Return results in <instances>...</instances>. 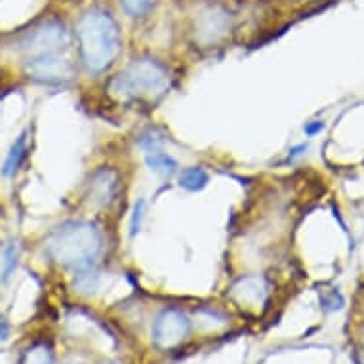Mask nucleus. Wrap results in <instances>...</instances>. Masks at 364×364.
Wrapping results in <instances>:
<instances>
[{"instance_id": "dca6fc26", "label": "nucleus", "mask_w": 364, "mask_h": 364, "mask_svg": "<svg viewBox=\"0 0 364 364\" xmlns=\"http://www.w3.org/2000/svg\"><path fill=\"white\" fill-rule=\"evenodd\" d=\"M16 267H18V248L12 245L4 250V269H2L4 281L10 279V275L16 271Z\"/></svg>"}, {"instance_id": "a211bd4d", "label": "nucleus", "mask_w": 364, "mask_h": 364, "mask_svg": "<svg viewBox=\"0 0 364 364\" xmlns=\"http://www.w3.org/2000/svg\"><path fill=\"white\" fill-rule=\"evenodd\" d=\"M8 334H10V326H8V323L0 316V340H6Z\"/></svg>"}, {"instance_id": "39448f33", "label": "nucleus", "mask_w": 364, "mask_h": 364, "mask_svg": "<svg viewBox=\"0 0 364 364\" xmlns=\"http://www.w3.org/2000/svg\"><path fill=\"white\" fill-rule=\"evenodd\" d=\"M189 332H191V321L183 311L176 307L161 311L151 328L153 343L161 351H170L181 346L189 338Z\"/></svg>"}, {"instance_id": "f03ea898", "label": "nucleus", "mask_w": 364, "mask_h": 364, "mask_svg": "<svg viewBox=\"0 0 364 364\" xmlns=\"http://www.w3.org/2000/svg\"><path fill=\"white\" fill-rule=\"evenodd\" d=\"M103 252V235L92 221L71 220L61 223L46 240V254L58 265L73 271L92 267Z\"/></svg>"}, {"instance_id": "6ab92c4d", "label": "nucleus", "mask_w": 364, "mask_h": 364, "mask_svg": "<svg viewBox=\"0 0 364 364\" xmlns=\"http://www.w3.org/2000/svg\"><path fill=\"white\" fill-rule=\"evenodd\" d=\"M324 128V124L323 122H316L315 126H307V128H305V132H307V134H309V136H313V134H316V132H321Z\"/></svg>"}, {"instance_id": "2eb2a0df", "label": "nucleus", "mask_w": 364, "mask_h": 364, "mask_svg": "<svg viewBox=\"0 0 364 364\" xmlns=\"http://www.w3.org/2000/svg\"><path fill=\"white\" fill-rule=\"evenodd\" d=\"M156 0H120V6L124 8V12L130 18L141 19L145 16H149L155 8Z\"/></svg>"}, {"instance_id": "f3484780", "label": "nucleus", "mask_w": 364, "mask_h": 364, "mask_svg": "<svg viewBox=\"0 0 364 364\" xmlns=\"http://www.w3.org/2000/svg\"><path fill=\"white\" fill-rule=\"evenodd\" d=\"M144 210H145V203L144 200H139L136 204V210H134V218H132V225H130V233L136 235L139 231V225H141V220H144Z\"/></svg>"}, {"instance_id": "1a4fd4ad", "label": "nucleus", "mask_w": 364, "mask_h": 364, "mask_svg": "<svg viewBox=\"0 0 364 364\" xmlns=\"http://www.w3.org/2000/svg\"><path fill=\"white\" fill-rule=\"evenodd\" d=\"M269 296V284L263 277L257 275H246L240 277L239 281L235 282L231 290H229V298L233 299L235 304L246 309H257L267 301Z\"/></svg>"}, {"instance_id": "f257e3e1", "label": "nucleus", "mask_w": 364, "mask_h": 364, "mask_svg": "<svg viewBox=\"0 0 364 364\" xmlns=\"http://www.w3.org/2000/svg\"><path fill=\"white\" fill-rule=\"evenodd\" d=\"M78 54L92 75H102L113 65L122 48L117 19L103 8H90L77 21Z\"/></svg>"}, {"instance_id": "9d476101", "label": "nucleus", "mask_w": 364, "mask_h": 364, "mask_svg": "<svg viewBox=\"0 0 364 364\" xmlns=\"http://www.w3.org/2000/svg\"><path fill=\"white\" fill-rule=\"evenodd\" d=\"M145 164L149 166L151 172H155L156 176H161V178H170L173 173L178 172V162L173 159L172 155H168V153H162V151L155 149L149 151L147 155H145Z\"/></svg>"}, {"instance_id": "0eeeda50", "label": "nucleus", "mask_w": 364, "mask_h": 364, "mask_svg": "<svg viewBox=\"0 0 364 364\" xmlns=\"http://www.w3.org/2000/svg\"><path fill=\"white\" fill-rule=\"evenodd\" d=\"M233 29V16L220 4H210L195 19V38L200 46L220 44Z\"/></svg>"}, {"instance_id": "9b49d317", "label": "nucleus", "mask_w": 364, "mask_h": 364, "mask_svg": "<svg viewBox=\"0 0 364 364\" xmlns=\"http://www.w3.org/2000/svg\"><path fill=\"white\" fill-rule=\"evenodd\" d=\"M25 153H27V132H23L10 147V153H8L6 161H4V166H2V176L4 178H12L14 173L18 172V168L21 166V161L25 159Z\"/></svg>"}, {"instance_id": "f8f14e48", "label": "nucleus", "mask_w": 364, "mask_h": 364, "mask_svg": "<svg viewBox=\"0 0 364 364\" xmlns=\"http://www.w3.org/2000/svg\"><path fill=\"white\" fill-rule=\"evenodd\" d=\"M75 288H77L80 294H94L100 287V281H102V275L94 265L92 267H84L75 271Z\"/></svg>"}, {"instance_id": "423d86ee", "label": "nucleus", "mask_w": 364, "mask_h": 364, "mask_svg": "<svg viewBox=\"0 0 364 364\" xmlns=\"http://www.w3.org/2000/svg\"><path fill=\"white\" fill-rule=\"evenodd\" d=\"M25 71L35 82L46 86H65L77 77V67L71 61L61 58V54H46L29 58Z\"/></svg>"}, {"instance_id": "7ed1b4c3", "label": "nucleus", "mask_w": 364, "mask_h": 364, "mask_svg": "<svg viewBox=\"0 0 364 364\" xmlns=\"http://www.w3.org/2000/svg\"><path fill=\"white\" fill-rule=\"evenodd\" d=\"M170 71L155 58H138L111 80L114 96L126 102H156L170 88Z\"/></svg>"}, {"instance_id": "ddd939ff", "label": "nucleus", "mask_w": 364, "mask_h": 364, "mask_svg": "<svg viewBox=\"0 0 364 364\" xmlns=\"http://www.w3.org/2000/svg\"><path fill=\"white\" fill-rule=\"evenodd\" d=\"M208 183V173L204 172V168L191 166L186 168L179 173V186L187 191H200Z\"/></svg>"}, {"instance_id": "20e7f679", "label": "nucleus", "mask_w": 364, "mask_h": 364, "mask_svg": "<svg viewBox=\"0 0 364 364\" xmlns=\"http://www.w3.org/2000/svg\"><path fill=\"white\" fill-rule=\"evenodd\" d=\"M21 50L29 52L31 58L46 54H61L71 44V31L60 19L44 21L21 38Z\"/></svg>"}, {"instance_id": "4468645a", "label": "nucleus", "mask_w": 364, "mask_h": 364, "mask_svg": "<svg viewBox=\"0 0 364 364\" xmlns=\"http://www.w3.org/2000/svg\"><path fill=\"white\" fill-rule=\"evenodd\" d=\"M21 364H55L54 351L46 343H35L25 351Z\"/></svg>"}, {"instance_id": "6e6552de", "label": "nucleus", "mask_w": 364, "mask_h": 364, "mask_svg": "<svg viewBox=\"0 0 364 364\" xmlns=\"http://www.w3.org/2000/svg\"><path fill=\"white\" fill-rule=\"evenodd\" d=\"M120 193V176L113 168H100L92 173L86 187V200L92 208L107 210L117 203Z\"/></svg>"}]
</instances>
